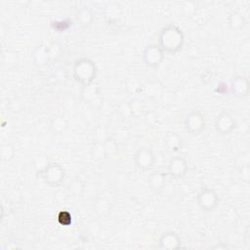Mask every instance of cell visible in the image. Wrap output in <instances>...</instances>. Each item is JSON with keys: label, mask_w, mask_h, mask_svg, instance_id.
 I'll return each mask as SVG.
<instances>
[{"label": "cell", "mask_w": 250, "mask_h": 250, "mask_svg": "<svg viewBox=\"0 0 250 250\" xmlns=\"http://www.w3.org/2000/svg\"><path fill=\"white\" fill-rule=\"evenodd\" d=\"M95 212L99 216H106L110 212V204L109 201L104 197H99L95 202Z\"/></svg>", "instance_id": "16"}, {"label": "cell", "mask_w": 250, "mask_h": 250, "mask_svg": "<svg viewBox=\"0 0 250 250\" xmlns=\"http://www.w3.org/2000/svg\"><path fill=\"white\" fill-rule=\"evenodd\" d=\"M250 82L246 76L236 75L231 78L229 83L230 93L236 98H246L249 94Z\"/></svg>", "instance_id": "10"}, {"label": "cell", "mask_w": 250, "mask_h": 250, "mask_svg": "<svg viewBox=\"0 0 250 250\" xmlns=\"http://www.w3.org/2000/svg\"><path fill=\"white\" fill-rule=\"evenodd\" d=\"M185 43V35L180 26L175 23L164 25L157 37V45L164 54L175 55L180 52Z\"/></svg>", "instance_id": "1"}, {"label": "cell", "mask_w": 250, "mask_h": 250, "mask_svg": "<svg viewBox=\"0 0 250 250\" xmlns=\"http://www.w3.org/2000/svg\"><path fill=\"white\" fill-rule=\"evenodd\" d=\"M37 176L49 187H60L65 179V170L58 162H50L44 168L38 170Z\"/></svg>", "instance_id": "3"}, {"label": "cell", "mask_w": 250, "mask_h": 250, "mask_svg": "<svg viewBox=\"0 0 250 250\" xmlns=\"http://www.w3.org/2000/svg\"><path fill=\"white\" fill-rule=\"evenodd\" d=\"M212 248H213V249H222V248H223V249H228L229 246L226 245V244L224 245V244L222 243V244H220V245H219V244H218V245H215V246H213Z\"/></svg>", "instance_id": "23"}, {"label": "cell", "mask_w": 250, "mask_h": 250, "mask_svg": "<svg viewBox=\"0 0 250 250\" xmlns=\"http://www.w3.org/2000/svg\"><path fill=\"white\" fill-rule=\"evenodd\" d=\"M15 153V148L10 143L3 144L0 147V157L3 161H10L11 159H13Z\"/></svg>", "instance_id": "18"}, {"label": "cell", "mask_w": 250, "mask_h": 250, "mask_svg": "<svg viewBox=\"0 0 250 250\" xmlns=\"http://www.w3.org/2000/svg\"><path fill=\"white\" fill-rule=\"evenodd\" d=\"M142 60L146 66L156 68L163 62L164 53L157 44H148L143 51Z\"/></svg>", "instance_id": "8"}, {"label": "cell", "mask_w": 250, "mask_h": 250, "mask_svg": "<svg viewBox=\"0 0 250 250\" xmlns=\"http://www.w3.org/2000/svg\"><path fill=\"white\" fill-rule=\"evenodd\" d=\"M237 123L233 115L227 111V110H222L220 111L214 120V127L215 130L217 131L218 134L222 136H227L230 135L236 128Z\"/></svg>", "instance_id": "5"}, {"label": "cell", "mask_w": 250, "mask_h": 250, "mask_svg": "<svg viewBox=\"0 0 250 250\" xmlns=\"http://www.w3.org/2000/svg\"><path fill=\"white\" fill-rule=\"evenodd\" d=\"M94 15L89 8H81L77 13V21H79L82 26H88L92 23Z\"/></svg>", "instance_id": "17"}, {"label": "cell", "mask_w": 250, "mask_h": 250, "mask_svg": "<svg viewBox=\"0 0 250 250\" xmlns=\"http://www.w3.org/2000/svg\"><path fill=\"white\" fill-rule=\"evenodd\" d=\"M188 170V165L186 158L180 155H176L168 161L166 174L174 180H181L187 175Z\"/></svg>", "instance_id": "9"}, {"label": "cell", "mask_w": 250, "mask_h": 250, "mask_svg": "<svg viewBox=\"0 0 250 250\" xmlns=\"http://www.w3.org/2000/svg\"><path fill=\"white\" fill-rule=\"evenodd\" d=\"M133 161L139 170L147 172L153 168L155 164V156L151 149L147 147H141L135 152Z\"/></svg>", "instance_id": "7"}, {"label": "cell", "mask_w": 250, "mask_h": 250, "mask_svg": "<svg viewBox=\"0 0 250 250\" xmlns=\"http://www.w3.org/2000/svg\"><path fill=\"white\" fill-rule=\"evenodd\" d=\"M237 171H238L240 177L242 178V181H244V182L249 181V179H250V166H249V164H244V165L237 166Z\"/></svg>", "instance_id": "21"}, {"label": "cell", "mask_w": 250, "mask_h": 250, "mask_svg": "<svg viewBox=\"0 0 250 250\" xmlns=\"http://www.w3.org/2000/svg\"><path fill=\"white\" fill-rule=\"evenodd\" d=\"M59 220L61 222L62 225H70L71 224V215L69 212H66L64 210H62L61 213H60V217H59Z\"/></svg>", "instance_id": "22"}, {"label": "cell", "mask_w": 250, "mask_h": 250, "mask_svg": "<svg viewBox=\"0 0 250 250\" xmlns=\"http://www.w3.org/2000/svg\"><path fill=\"white\" fill-rule=\"evenodd\" d=\"M164 144L170 152H178L184 146V139L176 132H169L164 138Z\"/></svg>", "instance_id": "12"}, {"label": "cell", "mask_w": 250, "mask_h": 250, "mask_svg": "<svg viewBox=\"0 0 250 250\" xmlns=\"http://www.w3.org/2000/svg\"><path fill=\"white\" fill-rule=\"evenodd\" d=\"M84 188H85L84 183L78 179L71 181V183H69L68 185V190L74 196H80L84 191Z\"/></svg>", "instance_id": "19"}, {"label": "cell", "mask_w": 250, "mask_h": 250, "mask_svg": "<svg viewBox=\"0 0 250 250\" xmlns=\"http://www.w3.org/2000/svg\"><path fill=\"white\" fill-rule=\"evenodd\" d=\"M166 172L156 171L149 175L147 179V185L154 191H161L166 186Z\"/></svg>", "instance_id": "13"}, {"label": "cell", "mask_w": 250, "mask_h": 250, "mask_svg": "<svg viewBox=\"0 0 250 250\" xmlns=\"http://www.w3.org/2000/svg\"><path fill=\"white\" fill-rule=\"evenodd\" d=\"M68 127V120L64 115L54 116L50 121V128L55 134H62Z\"/></svg>", "instance_id": "15"}, {"label": "cell", "mask_w": 250, "mask_h": 250, "mask_svg": "<svg viewBox=\"0 0 250 250\" xmlns=\"http://www.w3.org/2000/svg\"><path fill=\"white\" fill-rule=\"evenodd\" d=\"M98 74V67L95 62L87 57H81L74 61L72 76L74 80L84 88L92 85Z\"/></svg>", "instance_id": "2"}, {"label": "cell", "mask_w": 250, "mask_h": 250, "mask_svg": "<svg viewBox=\"0 0 250 250\" xmlns=\"http://www.w3.org/2000/svg\"><path fill=\"white\" fill-rule=\"evenodd\" d=\"M128 105H129V108H130L132 114H133V115H136V116L142 114V112H143V110H144V105H143L142 101L137 100V99L131 100V101L129 102V104H128Z\"/></svg>", "instance_id": "20"}, {"label": "cell", "mask_w": 250, "mask_h": 250, "mask_svg": "<svg viewBox=\"0 0 250 250\" xmlns=\"http://www.w3.org/2000/svg\"><path fill=\"white\" fill-rule=\"evenodd\" d=\"M228 24L229 26V28H231L234 31H238L244 28V26L246 25V19L244 17V15L237 11V10H233L229 14L228 17Z\"/></svg>", "instance_id": "14"}, {"label": "cell", "mask_w": 250, "mask_h": 250, "mask_svg": "<svg viewBox=\"0 0 250 250\" xmlns=\"http://www.w3.org/2000/svg\"><path fill=\"white\" fill-rule=\"evenodd\" d=\"M185 129L192 135L200 134L206 127L204 114L200 110H192L187 114L184 120Z\"/></svg>", "instance_id": "6"}, {"label": "cell", "mask_w": 250, "mask_h": 250, "mask_svg": "<svg viewBox=\"0 0 250 250\" xmlns=\"http://www.w3.org/2000/svg\"><path fill=\"white\" fill-rule=\"evenodd\" d=\"M181 238L177 232L168 230L163 232L158 238V248L163 250H174L181 248Z\"/></svg>", "instance_id": "11"}, {"label": "cell", "mask_w": 250, "mask_h": 250, "mask_svg": "<svg viewBox=\"0 0 250 250\" xmlns=\"http://www.w3.org/2000/svg\"><path fill=\"white\" fill-rule=\"evenodd\" d=\"M220 198L217 191L209 187H203L196 195V203L198 207L206 213L214 211L219 205Z\"/></svg>", "instance_id": "4"}]
</instances>
